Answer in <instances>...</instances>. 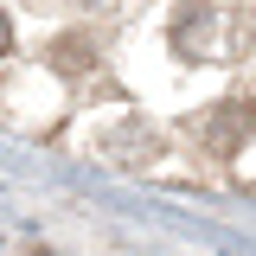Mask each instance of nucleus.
<instances>
[{"instance_id":"obj_1","label":"nucleus","mask_w":256,"mask_h":256,"mask_svg":"<svg viewBox=\"0 0 256 256\" xmlns=\"http://www.w3.org/2000/svg\"><path fill=\"white\" fill-rule=\"evenodd\" d=\"M224 122H212V148H230V141H244V109H218Z\"/></svg>"},{"instance_id":"obj_2","label":"nucleus","mask_w":256,"mask_h":256,"mask_svg":"<svg viewBox=\"0 0 256 256\" xmlns=\"http://www.w3.org/2000/svg\"><path fill=\"white\" fill-rule=\"evenodd\" d=\"M13 52V26H6V13H0V58Z\"/></svg>"}]
</instances>
